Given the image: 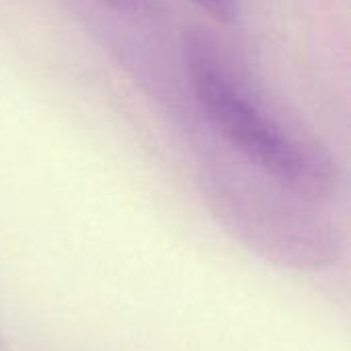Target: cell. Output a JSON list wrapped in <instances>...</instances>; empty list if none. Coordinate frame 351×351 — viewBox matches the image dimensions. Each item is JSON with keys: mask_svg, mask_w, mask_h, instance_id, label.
I'll return each instance as SVG.
<instances>
[{"mask_svg": "<svg viewBox=\"0 0 351 351\" xmlns=\"http://www.w3.org/2000/svg\"><path fill=\"white\" fill-rule=\"evenodd\" d=\"M193 4H197L210 19L222 23V25H230L237 21V2L234 0H191Z\"/></svg>", "mask_w": 351, "mask_h": 351, "instance_id": "2", "label": "cell"}, {"mask_svg": "<svg viewBox=\"0 0 351 351\" xmlns=\"http://www.w3.org/2000/svg\"><path fill=\"white\" fill-rule=\"evenodd\" d=\"M99 2L117 12H125V14H142L150 6L148 0H99Z\"/></svg>", "mask_w": 351, "mask_h": 351, "instance_id": "3", "label": "cell"}, {"mask_svg": "<svg viewBox=\"0 0 351 351\" xmlns=\"http://www.w3.org/2000/svg\"><path fill=\"white\" fill-rule=\"evenodd\" d=\"M183 64L202 111L232 148L300 199L323 202L335 193L337 173L331 158L251 97L206 31L185 33Z\"/></svg>", "mask_w": 351, "mask_h": 351, "instance_id": "1", "label": "cell"}]
</instances>
